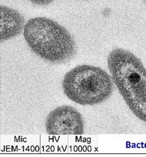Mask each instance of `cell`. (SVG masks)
<instances>
[{"mask_svg": "<svg viewBox=\"0 0 146 157\" xmlns=\"http://www.w3.org/2000/svg\"><path fill=\"white\" fill-rule=\"evenodd\" d=\"M112 79L133 113L146 123V69L131 52L113 49L108 56Z\"/></svg>", "mask_w": 146, "mask_h": 157, "instance_id": "6da1fadb", "label": "cell"}, {"mask_svg": "<svg viewBox=\"0 0 146 157\" xmlns=\"http://www.w3.org/2000/svg\"><path fill=\"white\" fill-rule=\"evenodd\" d=\"M24 36L31 50L51 63H66L77 53L75 42L67 30L46 17H35L27 22Z\"/></svg>", "mask_w": 146, "mask_h": 157, "instance_id": "7a4b0ae2", "label": "cell"}, {"mask_svg": "<svg viewBox=\"0 0 146 157\" xmlns=\"http://www.w3.org/2000/svg\"><path fill=\"white\" fill-rule=\"evenodd\" d=\"M62 88L71 101L82 105H94L111 96L113 85L111 76L102 68L82 65L65 74Z\"/></svg>", "mask_w": 146, "mask_h": 157, "instance_id": "3957f363", "label": "cell"}, {"mask_svg": "<svg viewBox=\"0 0 146 157\" xmlns=\"http://www.w3.org/2000/svg\"><path fill=\"white\" fill-rule=\"evenodd\" d=\"M45 128L49 135H81L84 132V122L77 109L62 105L50 112L46 120Z\"/></svg>", "mask_w": 146, "mask_h": 157, "instance_id": "277c9868", "label": "cell"}, {"mask_svg": "<svg viewBox=\"0 0 146 157\" xmlns=\"http://www.w3.org/2000/svg\"><path fill=\"white\" fill-rule=\"evenodd\" d=\"M1 42L20 35L25 27V19L17 11L5 6L0 7Z\"/></svg>", "mask_w": 146, "mask_h": 157, "instance_id": "5b68a950", "label": "cell"}, {"mask_svg": "<svg viewBox=\"0 0 146 157\" xmlns=\"http://www.w3.org/2000/svg\"><path fill=\"white\" fill-rule=\"evenodd\" d=\"M29 1L38 6H46L51 3L54 0H29Z\"/></svg>", "mask_w": 146, "mask_h": 157, "instance_id": "8992f818", "label": "cell"}, {"mask_svg": "<svg viewBox=\"0 0 146 157\" xmlns=\"http://www.w3.org/2000/svg\"><path fill=\"white\" fill-rule=\"evenodd\" d=\"M145 2H146V0H145Z\"/></svg>", "mask_w": 146, "mask_h": 157, "instance_id": "52a82bcc", "label": "cell"}]
</instances>
